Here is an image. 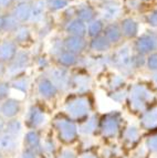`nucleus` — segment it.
Segmentation results:
<instances>
[{
    "label": "nucleus",
    "mask_w": 157,
    "mask_h": 158,
    "mask_svg": "<svg viewBox=\"0 0 157 158\" xmlns=\"http://www.w3.org/2000/svg\"><path fill=\"white\" fill-rule=\"evenodd\" d=\"M126 81L123 75H111L106 81V87L108 92H115V91L123 90L125 86Z\"/></svg>",
    "instance_id": "nucleus-25"
},
{
    "label": "nucleus",
    "mask_w": 157,
    "mask_h": 158,
    "mask_svg": "<svg viewBox=\"0 0 157 158\" xmlns=\"http://www.w3.org/2000/svg\"><path fill=\"white\" fill-rule=\"evenodd\" d=\"M147 21H148V23L151 24V26L157 27V9L154 12H152L149 15L148 18H147Z\"/></svg>",
    "instance_id": "nucleus-46"
},
{
    "label": "nucleus",
    "mask_w": 157,
    "mask_h": 158,
    "mask_svg": "<svg viewBox=\"0 0 157 158\" xmlns=\"http://www.w3.org/2000/svg\"><path fill=\"white\" fill-rule=\"evenodd\" d=\"M30 16H31V7L27 2L19 3L13 11V17L20 21H26L30 18Z\"/></svg>",
    "instance_id": "nucleus-26"
},
{
    "label": "nucleus",
    "mask_w": 157,
    "mask_h": 158,
    "mask_svg": "<svg viewBox=\"0 0 157 158\" xmlns=\"http://www.w3.org/2000/svg\"><path fill=\"white\" fill-rule=\"evenodd\" d=\"M108 96L113 102L117 103V104H122V103L126 102V98H127V90H120V91H115V92H108Z\"/></svg>",
    "instance_id": "nucleus-36"
},
{
    "label": "nucleus",
    "mask_w": 157,
    "mask_h": 158,
    "mask_svg": "<svg viewBox=\"0 0 157 158\" xmlns=\"http://www.w3.org/2000/svg\"><path fill=\"white\" fill-rule=\"evenodd\" d=\"M49 77L58 87L59 92H68L71 90L72 75L64 68L51 69L49 71Z\"/></svg>",
    "instance_id": "nucleus-8"
},
{
    "label": "nucleus",
    "mask_w": 157,
    "mask_h": 158,
    "mask_svg": "<svg viewBox=\"0 0 157 158\" xmlns=\"http://www.w3.org/2000/svg\"><path fill=\"white\" fill-rule=\"evenodd\" d=\"M0 158H5V157L2 156V154H1V153H0Z\"/></svg>",
    "instance_id": "nucleus-52"
},
{
    "label": "nucleus",
    "mask_w": 157,
    "mask_h": 158,
    "mask_svg": "<svg viewBox=\"0 0 157 158\" xmlns=\"http://www.w3.org/2000/svg\"><path fill=\"white\" fill-rule=\"evenodd\" d=\"M100 115L93 113L89 118L78 124V133L82 137H94L99 135Z\"/></svg>",
    "instance_id": "nucleus-15"
},
{
    "label": "nucleus",
    "mask_w": 157,
    "mask_h": 158,
    "mask_svg": "<svg viewBox=\"0 0 157 158\" xmlns=\"http://www.w3.org/2000/svg\"><path fill=\"white\" fill-rule=\"evenodd\" d=\"M105 38L110 41V43H116L122 38V31L116 24H110L105 29Z\"/></svg>",
    "instance_id": "nucleus-30"
},
{
    "label": "nucleus",
    "mask_w": 157,
    "mask_h": 158,
    "mask_svg": "<svg viewBox=\"0 0 157 158\" xmlns=\"http://www.w3.org/2000/svg\"><path fill=\"white\" fill-rule=\"evenodd\" d=\"M92 86V80L87 74L78 73L72 77L71 89L75 92V94H87Z\"/></svg>",
    "instance_id": "nucleus-16"
},
{
    "label": "nucleus",
    "mask_w": 157,
    "mask_h": 158,
    "mask_svg": "<svg viewBox=\"0 0 157 158\" xmlns=\"http://www.w3.org/2000/svg\"><path fill=\"white\" fill-rule=\"evenodd\" d=\"M94 110L93 100L87 94H72L68 96L64 104L63 111L78 124L87 119Z\"/></svg>",
    "instance_id": "nucleus-3"
},
{
    "label": "nucleus",
    "mask_w": 157,
    "mask_h": 158,
    "mask_svg": "<svg viewBox=\"0 0 157 158\" xmlns=\"http://www.w3.org/2000/svg\"><path fill=\"white\" fill-rule=\"evenodd\" d=\"M6 72H7V69H6L5 64H3V62H0V77H3Z\"/></svg>",
    "instance_id": "nucleus-48"
},
{
    "label": "nucleus",
    "mask_w": 157,
    "mask_h": 158,
    "mask_svg": "<svg viewBox=\"0 0 157 158\" xmlns=\"http://www.w3.org/2000/svg\"><path fill=\"white\" fill-rule=\"evenodd\" d=\"M51 125L58 142L63 145L70 147L80 140L81 136L78 133V124L64 112L55 114L51 121Z\"/></svg>",
    "instance_id": "nucleus-2"
},
{
    "label": "nucleus",
    "mask_w": 157,
    "mask_h": 158,
    "mask_svg": "<svg viewBox=\"0 0 157 158\" xmlns=\"http://www.w3.org/2000/svg\"><path fill=\"white\" fill-rule=\"evenodd\" d=\"M22 112V102L18 98H9L0 103V116L3 119L18 118Z\"/></svg>",
    "instance_id": "nucleus-9"
},
{
    "label": "nucleus",
    "mask_w": 157,
    "mask_h": 158,
    "mask_svg": "<svg viewBox=\"0 0 157 158\" xmlns=\"http://www.w3.org/2000/svg\"><path fill=\"white\" fill-rule=\"evenodd\" d=\"M66 31L70 34H72V35L83 38L84 34L87 33V27H85L84 22L81 21L80 19H75V20H72V21L68 24Z\"/></svg>",
    "instance_id": "nucleus-24"
},
{
    "label": "nucleus",
    "mask_w": 157,
    "mask_h": 158,
    "mask_svg": "<svg viewBox=\"0 0 157 158\" xmlns=\"http://www.w3.org/2000/svg\"><path fill=\"white\" fill-rule=\"evenodd\" d=\"M78 18L81 21H91L92 19L94 18V10L90 6H82L81 8L78 9L76 12Z\"/></svg>",
    "instance_id": "nucleus-33"
},
{
    "label": "nucleus",
    "mask_w": 157,
    "mask_h": 158,
    "mask_svg": "<svg viewBox=\"0 0 157 158\" xmlns=\"http://www.w3.org/2000/svg\"><path fill=\"white\" fill-rule=\"evenodd\" d=\"M156 48H157L156 39L153 38L152 35H148V34L142 35L141 38L137 39L136 42H135V49H136V51L141 56L148 54V53L153 52Z\"/></svg>",
    "instance_id": "nucleus-17"
},
{
    "label": "nucleus",
    "mask_w": 157,
    "mask_h": 158,
    "mask_svg": "<svg viewBox=\"0 0 157 158\" xmlns=\"http://www.w3.org/2000/svg\"><path fill=\"white\" fill-rule=\"evenodd\" d=\"M103 30V22L101 20H94L92 21L89 26V29H87V32H89V35L92 38H96L99 37V34L102 32Z\"/></svg>",
    "instance_id": "nucleus-35"
},
{
    "label": "nucleus",
    "mask_w": 157,
    "mask_h": 158,
    "mask_svg": "<svg viewBox=\"0 0 157 158\" xmlns=\"http://www.w3.org/2000/svg\"><path fill=\"white\" fill-rule=\"evenodd\" d=\"M11 89H15L18 92L23 93V94H28L30 89V79L28 77H20L17 75L12 81L10 82Z\"/></svg>",
    "instance_id": "nucleus-23"
},
{
    "label": "nucleus",
    "mask_w": 157,
    "mask_h": 158,
    "mask_svg": "<svg viewBox=\"0 0 157 158\" xmlns=\"http://www.w3.org/2000/svg\"><path fill=\"white\" fill-rule=\"evenodd\" d=\"M3 21H5V24H3V28L6 29H15L17 27V19L15 17H8V18H3Z\"/></svg>",
    "instance_id": "nucleus-43"
},
{
    "label": "nucleus",
    "mask_w": 157,
    "mask_h": 158,
    "mask_svg": "<svg viewBox=\"0 0 157 158\" xmlns=\"http://www.w3.org/2000/svg\"><path fill=\"white\" fill-rule=\"evenodd\" d=\"M30 39V32L29 29L26 27H21L17 30L16 32V40L18 42H26Z\"/></svg>",
    "instance_id": "nucleus-39"
},
{
    "label": "nucleus",
    "mask_w": 157,
    "mask_h": 158,
    "mask_svg": "<svg viewBox=\"0 0 157 158\" xmlns=\"http://www.w3.org/2000/svg\"><path fill=\"white\" fill-rule=\"evenodd\" d=\"M93 51H96V52H105V51L110 50L111 43L105 37H96L93 38V40L91 41V44H90Z\"/></svg>",
    "instance_id": "nucleus-28"
},
{
    "label": "nucleus",
    "mask_w": 157,
    "mask_h": 158,
    "mask_svg": "<svg viewBox=\"0 0 157 158\" xmlns=\"http://www.w3.org/2000/svg\"><path fill=\"white\" fill-rule=\"evenodd\" d=\"M144 147L147 149L149 155L157 156V134H152L145 138Z\"/></svg>",
    "instance_id": "nucleus-32"
},
{
    "label": "nucleus",
    "mask_w": 157,
    "mask_h": 158,
    "mask_svg": "<svg viewBox=\"0 0 157 158\" xmlns=\"http://www.w3.org/2000/svg\"><path fill=\"white\" fill-rule=\"evenodd\" d=\"M125 128V118L118 110H112L100 115L99 135L103 139L114 140L120 138Z\"/></svg>",
    "instance_id": "nucleus-4"
},
{
    "label": "nucleus",
    "mask_w": 157,
    "mask_h": 158,
    "mask_svg": "<svg viewBox=\"0 0 157 158\" xmlns=\"http://www.w3.org/2000/svg\"><path fill=\"white\" fill-rule=\"evenodd\" d=\"M45 2L42 1V0H39V1H37V2L34 3V6L31 8V16H30V18L33 21H37V20L41 19L42 15H43V11H45Z\"/></svg>",
    "instance_id": "nucleus-34"
},
{
    "label": "nucleus",
    "mask_w": 157,
    "mask_h": 158,
    "mask_svg": "<svg viewBox=\"0 0 157 158\" xmlns=\"http://www.w3.org/2000/svg\"><path fill=\"white\" fill-rule=\"evenodd\" d=\"M48 122L49 117L47 112L39 103L31 104L24 114L23 125L28 131H41L48 124Z\"/></svg>",
    "instance_id": "nucleus-5"
},
{
    "label": "nucleus",
    "mask_w": 157,
    "mask_h": 158,
    "mask_svg": "<svg viewBox=\"0 0 157 158\" xmlns=\"http://www.w3.org/2000/svg\"><path fill=\"white\" fill-rule=\"evenodd\" d=\"M112 62L114 66L124 74L131 73L134 70V56L131 54L129 48L126 45L118 49L114 53Z\"/></svg>",
    "instance_id": "nucleus-7"
},
{
    "label": "nucleus",
    "mask_w": 157,
    "mask_h": 158,
    "mask_svg": "<svg viewBox=\"0 0 157 158\" xmlns=\"http://www.w3.org/2000/svg\"><path fill=\"white\" fill-rule=\"evenodd\" d=\"M37 93L42 101H52L58 96L59 90L49 77H43L37 83Z\"/></svg>",
    "instance_id": "nucleus-10"
},
{
    "label": "nucleus",
    "mask_w": 157,
    "mask_h": 158,
    "mask_svg": "<svg viewBox=\"0 0 157 158\" xmlns=\"http://www.w3.org/2000/svg\"><path fill=\"white\" fill-rule=\"evenodd\" d=\"M48 5L52 10H59V9L64 8L68 5V0H49Z\"/></svg>",
    "instance_id": "nucleus-42"
},
{
    "label": "nucleus",
    "mask_w": 157,
    "mask_h": 158,
    "mask_svg": "<svg viewBox=\"0 0 157 158\" xmlns=\"http://www.w3.org/2000/svg\"><path fill=\"white\" fill-rule=\"evenodd\" d=\"M23 128L24 125L23 123L20 121L19 118H12L6 121V127H5V133L12 136L20 138L23 134Z\"/></svg>",
    "instance_id": "nucleus-21"
},
{
    "label": "nucleus",
    "mask_w": 157,
    "mask_h": 158,
    "mask_svg": "<svg viewBox=\"0 0 157 158\" xmlns=\"http://www.w3.org/2000/svg\"><path fill=\"white\" fill-rule=\"evenodd\" d=\"M121 147L128 150H133L139 146V143L142 142V131L138 125L129 124L126 125L121 135Z\"/></svg>",
    "instance_id": "nucleus-6"
},
{
    "label": "nucleus",
    "mask_w": 157,
    "mask_h": 158,
    "mask_svg": "<svg viewBox=\"0 0 157 158\" xmlns=\"http://www.w3.org/2000/svg\"><path fill=\"white\" fill-rule=\"evenodd\" d=\"M59 153L58 143L52 134L42 138V158H55Z\"/></svg>",
    "instance_id": "nucleus-18"
},
{
    "label": "nucleus",
    "mask_w": 157,
    "mask_h": 158,
    "mask_svg": "<svg viewBox=\"0 0 157 158\" xmlns=\"http://www.w3.org/2000/svg\"><path fill=\"white\" fill-rule=\"evenodd\" d=\"M142 1H148V0H142Z\"/></svg>",
    "instance_id": "nucleus-53"
},
{
    "label": "nucleus",
    "mask_w": 157,
    "mask_h": 158,
    "mask_svg": "<svg viewBox=\"0 0 157 158\" xmlns=\"http://www.w3.org/2000/svg\"><path fill=\"white\" fill-rule=\"evenodd\" d=\"M13 0H0V6L1 7H8Z\"/></svg>",
    "instance_id": "nucleus-49"
},
{
    "label": "nucleus",
    "mask_w": 157,
    "mask_h": 158,
    "mask_svg": "<svg viewBox=\"0 0 157 158\" xmlns=\"http://www.w3.org/2000/svg\"><path fill=\"white\" fill-rule=\"evenodd\" d=\"M122 34H124L127 38H134L136 37L138 32V24L135 20L131 18H126L122 21Z\"/></svg>",
    "instance_id": "nucleus-22"
},
{
    "label": "nucleus",
    "mask_w": 157,
    "mask_h": 158,
    "mask_svg": "<svg viewBox=\"0 0 157 158\" xmlns=\"http://www.w3.org/2000/svg\"><path fill=\"white\" fill-rule=\"evenodd\" d=\"M146 66L149 71L157 72V52L152 53L146 60Z\"/></svg>",
    "instance_id": "nucleus-41"
},
{
    "label": "nucleus",
    "mask_w": 157,
    "mask_h": 158,
    "mask_svg": "<svg viewBox=\"0 0 157 158\" xmlns=\"http://www.w3.org/2000/svg\"><path fill=\"white\" fill-rule=\"evenodd\" d=\"M58 62L63 68H70V66H73L78 63V58L74 53L64 51V52L60 53V56H58Z\"/></svg>",
    "instance_id": "nucleus-29"
},
{
    "label": "nucleus",
    "mask_w": 157,
    "mask_h": 158,
    "mask_svg": "<svg viewBox=\"0 0 157 158\" xmlns=\"http://www.w3.org/2000/svg\"><path fill=\"white\" fill-rule=\"evenodd\" d=\"M3 24H5V21H3V18L0 16V30L3 28Z\"/></svg>",
    "instance_id": "nucleus-50"
},
{
    "label": "nucleus",
    "mask_w": 157,
    "mask_h": 158,
    "mask_svg": "<svg viewBox=\"0 0 157 158\" xmlns=\"http://www.w3.org/2000/svg\"><path fill=\"white\" fill-rule=\"evenodd\" d=\"M103 17L105 20H113L120 15L121 8L118 3L114 2V1H108V2L104 3L103 6Z\"/></svg>",
    "instance_id": "nucleus-27"
},
{
    "label": "nucleus",
    "mask_w": 157,
    "mask_h": 158,
    "mask_svg": "<svg viewBox=\"0 0 157 158\" xmlns=\"http://www.w3.org/2000/svg\"><path fill=\"white\" fill-rule=\"evenodd\" d=\"M17 54V47L11 41L0 43V62H11Z\"/></svg>",
    "instance_id": "nucleus-20"
},
{
    "label": "nucleus",
    "mask_w": 157,
    "mask_h": 158,
    "mask_svg": "<svg viewBox=\"0 0 157 158\" xmlns=\"http://www.w3.org/2000/svg\"><path fill=\"white\" fill-rule=\"evenodd\" d=\"M78 158H101V157H100V155L97 153L90 149V150H85V152H82L78 155Z\"/></svg>",
    "instance_id": "nucleus-45"
},
{
    "label": "nucleus",
    "mask_w": 157,
    "mask_h": 158,
    "mask_svg": "<svg viewBox=\"0 0 157 158\" xmlns=\"http://www.w3.org/2000/svg\"><path fill=\"white\" fill-rule=\"evenodd\" d=\"M55 158H78L76 150L73 147H62L59 149V153Z\"/></svg>",
    "instance_id": "nucleus-37"
},
{
    "label": "nucleus",
    "mask_w": 157,
    "mask_h": 158,
    "mask_svg": "<svg viewBox=\"0 0 157 158\" xmlns=\"http://www.w3.org/2000/svg\"><path fill=\"white\" fill-rule=\"evenodd\" d=\"M20 158H40L38 154H36L33 150L28 149V148H22L20 153Z\"/></svg>",
    "instance_id": "nucleus-44"
},
{
    "label": "nucleus",
    "mask_w": 157,
    "mask_h": 158,
    "mask_svg": "<svg viewBox=\"0 0 157 158\" xmlns=\"http://www.w3.org/2000/svg\"><path fill=\"white\" fill-rule=\"evenodd\" d=\"M138 127L145 132H153L157 129V105L151 106L138 116Z\"/></svg>",
    "instance_id": "nucleus-12"
},
{
    "label": "nucleus",
    "mask_w": 157,
    "mask_h": 158,
    "mask_svg": "<svg viewBox=\"0 0 157 158\" xmlns=\"http://www.w3.org/2000/svg\"><path fill=\"white\" fill-rule=\"evenodd\" d=\"M85 41L83 38L81 37H75V35H70L64 40V48L69 52H72L74 54L80 53L85 49Z\"/></svg>",
    "instance_id": "nucleus-19"
},
{
    "label": "nucleus",
    "mask_w": 157,
    "mask_h": 158,
    "mask_svg": "<svg viewBox=\"0 0 157 158\" xmlns=\"http://www.w3.org/2000/svg\"><path fill=\"white\" fill-rule=\"evenodd\" d=\"M148 155L149 154H148V152H147L146 148H145L144 146H141V145L131 152V158H147Z\"/></svg>",
    "instance_id": "nucleus-40"
},
{
    "label": "nucleus",
    "mask_w": 157,
    "mask_h": 158,
    "mask_svg": "<svg viewBox=\"0 0 157 158\" xmlns=\"http://www.w3.org/2000/svg\"><path fill=\"white\" fill-rule=\"evenodd\" d=\"M156 95L149 86L144 83H136L129 86L127 90V107L134 115H141L151 106H153Z\"/></svg>",
    "instance_id": "nucleus-1"
},
{
    "label": "nucleus",
    "mask_w": 157,
    "mask_h": 158,
    "mask_svg": "<svg viewBox=\"0 0 157 158\" xmlns=\"http://www.w3.org/2000/svg\"><path fill=\"white\" fill-rule=\"evenodd\" d=\"M30 64V56L28 52H19L13 58V60L10 62L7 71L11 77H17L20 75L22 72L27 70V68Z\"/></svg>",
    "instance_id": "nucleus-13"
},
{
    "label": "nucleus",
    "mask_w": 157,
    "mask_h": 158,
    "mask_svg": "<svg viewBox=\"0 0 157 158\" xmlns=\"http://www.w3.org/2000/svg\"><path fill=\"white\" fill-rule=\"evenodd\" d=\"M10 83L6 81H0V103L9 98L10 95Z\"/></svg>",
    "instance_id": "nucleus-38"
},
{
    "label": "nucleus",
    "mask_w": 157,
    "mask_h": 158,
    "mask_svg": "<svg viewBox=\"0 0 157 158\" xmlns=\"http://www.w3.org/2000/svg\"><path fill=\"white\" fill-rule=\"evenodd\" d=\"M153 80H154V82H155V84H156V86H157V74L155 75L154 77H153Z\"/></svg>",
    "instance_id": "nucleus-51"
},
{
    "label": "nucleus",
    "mask_w": 157,
    "mask_h": 158,
    "mask_svg": "<svg viewBox=\"0 0 157 158\" xmlns=\"http://www.w3.org/2000/svg\"><path fill=\"white\" fill-rule=\"evenodd\" d=\"M20 138L9 135L7 133H2L0 135V153L3 157H13L18 153L20 146Z\"/></svg>",
    "instance_id": "nucleus-11"
},
{
    "label": "nucleus",
    "mask_w": 157,
    "mask_h": 158,
    "mask_svg": "<svg viewBox=\"0 0 157 158\" xmlns=\"http://www.w3.org/2000/svg\"><path fill=\"white\" fill-rule=\"evenodd\" d=\"M5 127H6V119H3L1 116H0V135L5 133Z\"/></svg>",
    "instance_id": "nucleus-47"
},
{
    "label": "nucleus",
    "mask_w": 157,
    "mask_h": 158,
    "mask_svg": "<svg viewBox=\"0 0 157 158\" xmlns=\"http://www.w3.org/2000/svg\"><path fill=\"white\" fill-rule=\"evenodd\" d=\"M23 148L33 150L40 158H42L41 131H27L23 134Z\"/></svg>",
    "instance_id": "nucleus-14"
},
{
    "label": "nucleus",
    "mask_w": 157,
    "mask_h": 158,
    "mask_svg": "<svg viewBox=\"0 0 157 158\" xmlns=\"http://www.w3.org/2000/svg\"><path fill=\"white\" fill-rule=\"evenodd\" d=\"M122 154V147L118 145H108L105 146L100 154L101 158H117Z\"/></svg>",
    "instance_id": "nucleus-31"
}]
</instances>
